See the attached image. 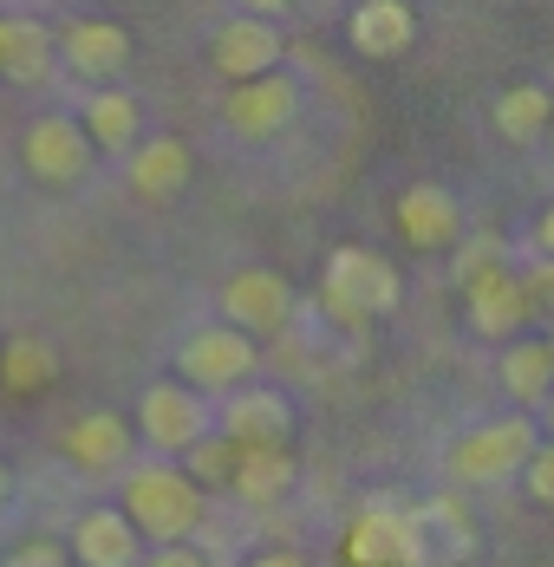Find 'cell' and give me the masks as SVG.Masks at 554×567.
<instances>
[{
  "instance_id": "obj_34",
  "label": "cell",
  "mask_w": 554,
  "mask_h": 567,
  "mask_svg": "<svg viewBox=\"0 0 554 567\" xmlns=\"http://www.w3.org/2000/svg\"><path fill=\"white\" fill-rule=\"evenodd\" d=\"M542 411H548V431H554V392H548V398H542Z\"/></svg>"
},
{
  "instance_id": "obj_32",
  "label": "cell",
  "mask_w": 554,
  "mask_h": 567,
  "mask_svg": "<svg viewBox=\"0 0 554 567\" xmlns=\"http://www.w3.org/2000/svg\"><path fill=\"white\" fill-rule=\"evenodd\" d=\"M242 7H248V13H268V20H275V13H287V7H294V0H242Z\"/></svg>"
},
{
  "instance_id": "obj_33",
  "label": "cell",
  "mask_w": 554,
  "mask_h": 567,
  "mask_svg": "<svg viewBox=\"0 0 554 567\" xmlns=\"http://www.w3.org/2000/svg\"><path fill=\"white\" fill-rule=\"evenodd\" d=\"M7 489H13V476H7V463H0V503H7Z\"/></svg>"
},
{
  "instance_id": "obj_29",
  "label": "cell",
  "mask_w": 554,
  "mask_h": 567,
  "mask_svg": "<svg viewBox=\"0 0 554 567\" xmlns=\"http://www.w3.org/2000/svg\"><path fill=\"white\" fill-rule=\"evenodd\" d=\"M522 287H529V307L542 313V307H554V255H542L529 275H522Z\"/></svg>"
},
{
  "instance_id": "obj_17",
  "label": "cell",
  "mask_w": 554,
  "mask_h": 567,
  "mask_svg": "<svg viewBox=\"0 0 554 567\" xmlns=\"http://www.w3.org/2000/svg\"><path fill=\"white\" fill-rule=\"evenodd\" d=\"M404 522H411L418 561H456V555H470V548H476V528H470V515H463L456 496H431L424 509H411Z\"/></svg>"
},
{
  "instance_id": "obj_18",
  "label": "cell",
  "mask_w": 554,
  "mask_h": 567,
  "mask_svg": "<svg viewBox=\"0 0 554 567\" xmlns=\"http://www.w3.org/2000/svg\"><path fill=\"white\" fill-rule=\"evenodd\" d=\"M137 548H144V535H137V522L124 509H92L72 528V555L85 567H131Z\"/></svg>"
},
{
  "instance_id": "obj_36",
  "label": "cell",
  "mask_w": 554,
  "mask_h": 567,
  "mask_svg": "<svg viewBox=\"0 0 554 567\" xmlns=\"http://www.w3.org/2000/svg\"><path fill=\"white\" fill-rule=\"evenodd\" d=\"M548 352H554V340H548Z\"/></svg>"
},
{
  "instance_id": "obj_3",
  "label": "cell",
  "mask_w": 554,
  "mask_h": 567,
  "mask_svg": "<svg viewBox=\"0 0 554 567\" xmlns=\"http://www.w3.org/2000/svg\"><path fill=\"white\" fill-rule=\"evenodd\" d=\"M535 444L542 437H535L529 417H490V424H476V431H463L450 444V476L470 483V489H496L509 476H522V463H529Z\"/></svg>"
},
{
  "instance_id": "obj_23",
  "label": "cell",
  "mask_w": 554,
  "mask_h": 567,
  "mask_svg": "<svg viewBox=\"0 0 554 567\" xmlns=\"http://www.w3.org/2000/svg\"><path fill=\"white\" fill-rule=\"evenodd\" d=\"M502 392L515 398V404H529V411L554 392V352H548V340H515L509 352H502Z\"/></svg>"
},
{
  "instance_id": "obj_21",
  "label": "cell",
  "mask_w": 554,
  "mask_h": 567,
  "mask_svg": "<svg viewBox=\"0 0 554 567\" xmlns=\"http://www.w3.org/2000/svg\"><path fill=\"white\" fill-rule=\"evenodd\" d=\"M53 33L40 20H0V72L7 85H40L53 72Z\"/></svg>"
},
{
  "instance_id": "obj_25",
  "label": "cell",
  "mask_w": 554,
  "mask_h": 567,
  "mask_svg": "<svg viewBox=\"0 0 554 567\" xmlns=\"http://www.w3.org/2000/svg\"><path fill=\"white\" fill-rule=\"evenodd\" d=\"M235 463H242V444H235L228 431H222V437H209V431H203V437H196V444L183 451V470H189V476H196L203 489H228Z\"/></svg>"
},
{
  "instance_id": "obj_11",
  "label": "cell",
  "mask_w": 554,
  "mask_h": 567,
  "mask_svg": "<svg viewBox=\"0 0 554 567\" xmlns=\"http://www.w3.org/2000/svg\"><path fill=\"white\" fill-rule=\"evenodd\" d=\"M222 431H228L242 451H255V444H287V437H294V411H287V398L268 392V385H235L228 404H222Z\"/></svg>"
},
{
  "instance_id": "obj_8",
  "label": "cell",
  "mask_w": 554,
  "mask_h": 567,
  "mask_svg": "<svg viewBox=\"0 0 554 567\" xmlns=\"http://www.w3.org/2000/svg\"><path fill=\"white\" fill-rule=\"evenodd\" d=\"M27 171L40 176V183H53V189H65V183H79V176L92 171V137H85V124L65 112H47L33 117V131H27Z\"/></svg>"
},
{
  "instance_id": "obj_5",
  "label": "cell",
  "mask_w": 554,
  "mask_h": 567,
  "mask_svg": "<svg viewBox=\"0 0 554 567\" xmlns=\"http://www.w3.org/2000/svg\"><path fill=\"white\" fill-rule=\"evenodd\" d=\"M529 287L522 275L509 268V261H490V268H476L470 281H463V320H470V333L476 340H509V333H522L529 327Z\"/></svg>"
},
{
  "instance_id": "obj_12",
  "label": "cell",
  "mask_w": 554,
  "mask_h": 567,
  "mask_svg": "<svg viewBox=\"0 0 554 567\" xmlns=\"http://www.w3.org/2000/svg\"><path fill=\"white\" fill-rule=\"evenodd\" d=\"M398 235H404L411 248H424V255L450 248V241L463 235V209H456V196L438 189V183H411V189L398 196Z\"/></svg>"
},
{
  "instance_id": "obj_35",
  "label": "cell",
  "mask_w": 554,
  "mask_h": 567,
  "mask_svg": "<svg viewBox=\"0 0 554 567\" xmlns=\"http://www.w3.org/2000/svg\"><path fill=\"white\" fill-rule=\"evenodd\" d=\"M542 137H548V144H554V112H548V131H542Z\"/></svg>"
},
{
  "instance_id": "obj_4",
  "label": "cell",
  "mask_w": 554,
  "mask_h": 567,
  "mask_svg": "<svg viewBox=\"0 0 554 567\" xmlns=\"http://www.w3.org/2000/svg\"><path fill=\"white\" fill-rule=\"evenodd\" d=\"M176 365H183V385H196L203 398H228L235 385H248L255 379V365H261V352H255V333H242V327H203V333H189L183 352H176Z\"/></svg>"
},
{
  "instance_id": "obj_7",
  "label": "cell",
  "mask_w": 554,
  "mask_h": 567,
  "mask_svg": "<svg viewBox=\"0 0 554 567\" xmlns=\"http://www.w3.org/2000/svg\"><path fill=\"white\" fill-rule=\"evenodd\" d=\"M137 431L164 456H183L203 431H209V398L196 385H151L137 398Z\"/></svg>"
},
{
  "instance_id": "obj_6",
  "label": "cell",
  "mask_w": 554,
  "mask_h": 567,
  "mask_svg": "<svg viewBox=\"0 0 554 567\" xmlns=\"http://www.w3.org/2000/svg\"><path fill=\"white\" fill-rule=\"evenodd\" d=\"M300 112V85L268 65V72H255V79H235V92L222 99V117H228V131H242V137H275L287 131Z\"/></svg>"
},
{
  "instance_id": "obj_20",
  "label": "cell",
  "mask_w": 554,
  "mask_h": 567,
  "mask_svg": "<svg viewBox=\"0 0 554 567\" xmlns=\"http://www.w3.org/2000/svg\"><path fill=\"white\" fill-rule=\"evenodd\" d=\"M228 489H235L248 509H275L280 496L294 489V456H287V444H255V451H242Z\"/></svg>"
},
{
  "instance_id": "obj_1",
  "label": "cell",
  "mask_w": 554,
  "mask_h": 567,
  "mask_svg": "<svg viewBox=\"0 0 554 567\" xmlns=\"http://www.w3.org/2000/svg\"><path fill=\"white\" fill-rule=\"evenodd\" d=\"M117 509L137 522L144 542H183V535H196L209 522V496H203V483L183 463H144V470L124 476V503Z\"/></svg>"
},
{
  "instance_id": "obj_19",
  "label": "cell",
  "mask_w": 554,
  "mask_h": 567,
  "mask_svg": "<svg viewBox=\"0 0 554 567\" xmlns=\"http://www.w3.org/2000/svg\"><path fill=\"white\" fill-rule=\"evenodd\" d=\"M411 40H418L411 0H359L352 7V47L366 59H398Z\"/></svg>"
},
{
  "instance_id": "obj_14",
  "label": "cell",
  "mask_w": 554,
  "mask_h": 567,
  "mask_svg": "<svg viewBox=\"0 0 554 567\" xmlns=\"http://www.w3.org/2000/svg\"><path fill=\"white\" fill-rule=\"evenodd\" d=\"M189 171H196V157H189L183 137H144V144H131V189L144 203H176L189 189Z\"/></svg>"
},
{
  "instance_id": "obj_10",
  "label": "cell",
  "mask_w": 554,
  "mask_h": 567,
  "mask_svg": "<svg viewBox=\"0 0 554 567\" xmlns=\"http://www.w3.org/2000/svg\"><path fill=\"white\" fill-rule=\"evenodd\" d=\"M209 65H216L228 85H235V79H255V72H268V65H280L275 20H268V13H242V20L216 27V40H209Z\"/></svg>"
},
{
  "instance_id": "obj_9",
  "label": "cell",
  "mask_w": 554,
  "mask_h": 567,
  "mask_svg": "<svg viewBox=\"0 0 554 567\" xmlns=\"http://www.w3.org/2000/svg\"><path fill=\"white\" fill-rule=\"evenodd\" d=\"M222 320L242 333H287L294 320V287L280 281L275 268H242L222 287Z\"/></svg>"
},
{
  "instance_id": "obj_16",
  "label": "cell",
  "mask_w": 554,
  "mask_h": 567,
  "mask_svg": "<svg viewBox=\"0 0 554 567\" xmlns=\"http://www.w3.org/2000/svg\"><path fill=\"white\" fill-rule=\"evenodd\" d=\"M346 561L359 567H418V542H411V522L391 509H366L346 535Z\"/></svg>"
},
{
  "instance_id": "obj_28",
  "label": "cell",
  "mask_w": 554,
  "mask_h": 567,
  "mask_svg": "<svg viewBox=\"0 0 554 567\" xmlns=\"http://www.w3.org/2000/svg\"><path fill=\"white\" fill-rule=\"evenodd\" d=\"M490 261H502V241H496V235H476V241H463V255H456V287L470 281L476 268H490Z\"/></svg>"
},
{
  "instance_id": "obj_13",
  "label": "cell",
  "mask_w": 554,
  "mask_h": 567,
  "mask_svg": "<svg viewBox=\"0 0 554 567\" xmlns=\"http://www.w3.org/2000/svg\"><path fill=\"white\" fill-rule=\"evenodd\" d=\"M59 53L72 72H85V79H117L124 65H131V33L117 27V20H72L65 33H59Z\"/></svg>"
},
{
  "instance_id": "obj_26",
  "label": "cell",
  "mask_w": 554,
  "mask_h": 567,
  "mask_svg": "<svg viewBox=\"0 0 554 567\" xmlns=\"http://www.w3.org/2000/svg\"><path fill=\"white\" fill-rule=\"evenodd\" d=\"M0 365H7V385H13V392H40V385L53 379V352L40 340H7V359H0Z\"/></svg>"
},
{
  "instance_id": "obj_31",
  "label": "cell",
  "mask_w": 554,
  "mask_h": 567,
  "mask_svg": "<svg viewBox=\"0 0 554 567\" xmlns=\"http://www.w3.org/2000/svg\"><path fill=\"white\" fill-rule=\"evenodd\" d=\"M535 248H542V255H554V203L542 209V223H535Z\"/></svg>"
},
{
  "instance_id": "obj_30",
  "label": "cell",
  "mask_w": 554,
  "mask_h": 567,
  "mask_svg": "<svg viewBox=\"0 0 554 567\" xmlns=\"http://www.w3.org/2000/svg\"><path fill=\"white\" fill-rule=\"evenodd\" d=\"M7 561L13 567H59V542H20Z\"/></svg>"
},
{
  "instance_id": "obj_24",
  "label": "cell",
  "mask_w": 554,
  "mask_h": 567,
  "mask_svg": "<svg viewBox=\"0 0 554 567\" xmlns=\"http://www.w3.org/2000/svg\"><path fill=\"white\" fill-rule=\"evenodd\" d=\"M548 112H554V99L542 85H509L496 99V131L509 144H535V137L548 131Z\"/></svg>"
},
{
  "instance_id": "obj_2",
  "label": "cell",
  "mask_w": 554,
  "mask_h": 567,
  "mask_svg": "<svg viewBox=\"0 0 554 567\" xmlns=\"http://www.w3.org/2000/svg\"><path fill=\"white\" fill-rule=\"evenodd\" d=\"M398 268L372 248H332L327 275H320V307H327L339 327H359V320H386L398 307Z\"/></svg>"
},
{
  "instance_id": "obj_27",
  "label": "cell",
  "mask_w": 554,
  "mask_h": 567,
  "mask_svg": "<svg viewBox=\"0 0 554 567\" xmlns=\"http://www.w3.org/2000/svg\"><path fill=\"white\" fill-rule=\"evenodd\" d=\"M522 476H529V496L535 503H554V444H535L529 463H522Z\"/></svg>"
},
{
  "instance_id": "obj_22",
  "label": "cell",
  "mask_w": 554,
  "mask_h": 567,
  "mask_svg": "<svg viewBox=\"0 0 554 567\" xmlns=\"http://www.w3.org/2000/svg\"><path fill=\"white\" fill-rule=\"evenodd\" d=\"M85 137H92V151H131L137 144V131H144V117H137V99L131 92H117L105 79V92H92L85 99Z\"/></svg>"
},
{
  "instance_id": "obj_15",
  "label": "cell",
  "mask_w": 554,
  "mask_h": 567,
  "mask_svg": "<svg viewBox=\"0 0 554 567\" xmlns=\"http://www.w3.org/2000/svg\"><path fill=\"white\" fill-rule=\"evenodd\" d=\"M59 444L65 456L79 463V470H124V456H131V424L117 417V411H85V417H72L65 431H59Z\"/></svg>"
}]
</instances>
